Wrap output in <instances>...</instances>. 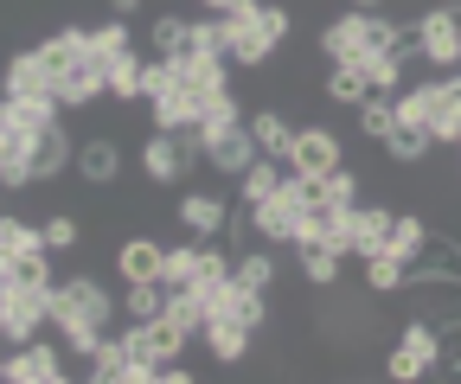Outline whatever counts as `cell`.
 <instances>
[{"mask_svg":"<svg viewBox=\"0 0 461 384\" xmlns=\"http://www.w3.org/2000/svg\"><path fill=\"white\" fill-rule=\"evenodd\" d=\"M321 51L333 65H353V58H372V51H417V32H403L397 20H384V13H339V20H327L321 26Z\"/></svg>","mask_w":461,"mask_h":384,"instance_id":"6da1fadb","label":"cell"},{"mask_svg":"<svg viewBox=\"0 0 461 384\" xmlns=\"http://www.w3.org/2000/svg\"><path fill=\"white\" fill-rule=\"evenodd\" d=\"M199 160L212 174H224V180H244L263 160V147H257L250 122H199Z\"/></svg>","mask_w":461,"mask_h":384,"instance_id":"7a4b0ae2","label":"cell"},{"mask_svg":"<svg viewBox=\"0 0 461 384\" xmlns=\"http://www.w3.org/2000/svg\"><path fill=\"white\" fill-rule=\"evenodd\" d=\"M45 320H51V289H32V282L0 276V340L26 346V340H39Z\"/></svg>","mask_w":461,"mask_h":384,"instance_id":"3957f363","label":"cell"},{"mask_svg":"<svg viewBox=\"0 0 461 384\" xmlns=\"http://www.w3.org/2000/svg\"><path fill=\"white\" fill-rule=\"evenodd\" d=\"M302 225H308V199L288 186V180H282L263 205H250V231H257L263 244H295V237H302Z\"/></svg>","mask_w":461,"mask_h":384,"instance_id":"277c9868","label":"cell"},{"mask_svg":"<svg viewBox=\"0 0 461 384\" xmlns=\"http://www.w3.org/2000/svg\"><path fill=\"white\" fill-rule=\"evenodd\" d=\"M58 320H115V301H109V289L103 282H90V276H71V282H58L51 289V326Z\"/></svg>","mask_w":461,"mask_h":384,"instance_id":"5b68a950","label":"cell"},{"mask_svg":"<svg viewBox=\"0 0 461 384\" xmlns=\"http://www.w3.org/2000/svg\"><path fill=\"white\" fill-rule=\"evenodd\" d=\"M0 378H7V384H65L71 371H65V353H58V346L26 340V346H14V353H7Z\"/></svg>","mask_w":461,"mask_h":384,"instance_id":"8992f818","label":"cell"},{"mask_svg":"<svg viewBox=\"0 0 461 384\" xmlns=\"http://www.w3.org/2000/svg\"><path fill=\"white\" fill-rule=\"evenodd\" d=\"M417 51L429 65H461V20L448 13V0H436V7L417 20Z\"/></svg>","mask_w":461,"mask_h":384,"instance_id":"52a82bcc","label":"cell"},{"mask_svg":"<svg viewBox=\"0 0 461 384\" xmlns=\"http://www.w3.org/2000/svg\"><path fill=\"white\" fill-rule=\"evenodd\" d=\"M346 167V147L333 129H295V147H288V174H333Z\"/></svg>","mask_w":461,"mask_h":384,"instance_id":"ba28073f","label":"cell"},{"mask_svg":"<svg viewBox=\"0 0 461 384\" xmlns=\"http://www.w3.org/2000/svg\"><path fill=\"white\" fill-rule=\"evenodd\" d=\"M224 51H230V65L263 71V65H269V51H276V39L263 32L257 13H250V20H224Z\"/></svg>","mask_w":461,"mask_h":384,"instance_id":"9c48e42d","label":"cell"},{"mask_svg":"<svg viewBox=\"0 0 461 384\" xmlns=\"http://www.w3.org/2000/svg\"><path fill=\"white\" fill-rule=\"evenodd\" d=\"M32 135L26 122H0V186H32Z\"/></svg>","mask_w":461,"mask_h":384,"instance_id":"30bf717a","label":"cell"},{"mask_svg":"<svg viewBox=\"0 0 461 384\" xmlns=\"http://www.w3.org/2000/svg\"><path fill=\"white\" fill-rule=\"evenodd\" d=\"M51 96H58V103H65V109H71V103L84 109V103H96V96H109V65H103V58H96V51H90V58H84V65H71L65 77H58V84H51Z\"/></svg>","mask_w":461,"mask_h":384,"instance_id":"8fae6325","label":"cell"},{"mask_svg":"<svg viewBox=\"0 0 461 384\" xmlns=\"http://www.w3.org/2000/svg\"><path fill=\"white\" fill-rule=\"evenodd\" d=\"M65 167H77V154H71V135L51 122V129H39V135H32V186L58 180Z\"/></svg>","mask_w":461,"mask_h":384,"instance_id":"7c38bea8","label":"cell"},{"mask_svg":"<svg viewBox=\"0 0 461 384\" xmlns=\"http://www.w3.org/2000/svg\"><path fill=\"white\" fill-rule=\"evenodd\" d=\"M160 269H167V244H154V237H129L115 250V276L122 282H160Z\"/></svg>","mask_w":461,"mask_h":384,"instance_id":"4fadbf2b","label":"cell"},{"mask_svg":"<svg viewBox=\"0 0 461 384\" xmlns=\"http://www.w3.org/2000/svg\"><path fill=\"white\" fill-rule=\"evenodd\" d=\"M295 263H302V276H308L314 289H333V282H339L346 250H339V244H327V237H295Z\"/></svg>","mask_w":461,"mask_h":384,"instance_id":"5bb4252c","label":"cell"},{"mask_svg":"<svg viewBox=\"0 0 461 384\" xmlns=\"http://www.w3.org/2000/svg\"><path fill=\"white\" fill-rule=\"evenodd\" d=\"M180 225H186L193 237H218V231L230 225V205H224L218 192H186V199H180Z\"/></svg>","mask_w":461,"mask_h":384,"instance_id":"9a60e30c","label":"cell"},{"mask_svg":"<svg viewBox=\"0 0 461 384\" xmlns=\"http://www.w3.org/2000/svg\"><path fill=\"white\" fill-rule=\"evenodd\" d=\"M429 147H436V135H429L417 116H397V122H391V135H384V154L397 160V167H417Z\"/></svg>","mask_w":461,"mask_h":384,"instance_id":"2e32d148","label":"cell"},{"mask_svg":"<svg viewBox=\"0 0 461 384\" xmlns=\"http://www.w3.org/2000/svg\"><path fill=\"white\" fill-rule=\"evenodd\" d=\"M115 174H122V147H115L109 135H96V141L77 147V180L84 186H109Z\"/></svg>","mask_w":461,"mask_h":384,"instance_id":"e0dca14e","label":"cell"},{"mask_svg":"<svg viewBox=\"0 0 461 384\" xmlns=\"http://www.w3.org/2000/svg\"><path fill=\"white\" fill-rule=\"evenodd\" d=\"M148 326V346H154V359L167 365V359H186V340L199 334L193 320H180V314H154V320H141Z\"/></svg>","mask_w":461,"mask_h":384,"instance_id":"ac0fdd59","label":"cell"},{"mask_svg":"<svg viewBox=\"0 0 461 384\" xmlns=\"http://www.w3.org/2000/svg\"><path fill=\"white\" fill-rule=\"evenodd\" d=\"M391 225H397V211L384 205H353V256H372L391 244Z\"/></svg>","mask_w":461,"mask_h":384,"instance_id":"d6986e66","label":"cell"},{"mask_svg":"<svg viewBox=\"0 0 461 384\" xmlns=\"http://www.w3.org/2000/svg\"><path fill=\"white\" fill-rule=\"evenodd\" d=\"M250 135H257V147H263L269 160H288V147H295V122H288L282 109H257V116H250Z\"/></svg>","mask_w":461,"mask_h":384,"instance_id":"ffe728a7","label":"cell"},{"mask_svg":"<svg viewBox=\"0 0 461 384\" xmlns=\"http://www.w3.org/2000/svg\"><path fill=\"white\" fill-rule=\"evenodd\" d=\"M58 109H65V103H58L51 90H39V96H7V103H0V122H26V129H51V122H58Z\"/></svg>","mask_w":461,"mask_h":384,"instance_id":"44dd1931","label":"cell"},{"mask_svg":"<svg viewBox=\"0 0 461 384\" xmlns=\"http://www.w3.org/2000/svg\"><path fill=\"white\" fill-rule=\"evenodd\" d=\"M205 346H212V359H218V365H238V359L250 353V326L224 314V320H212V326H205Z\"/></svg>","mask_w":461,"mask_h":384,"instance_id":"7402d4cb","label":"cell"},{"mask_svg":"<svg viewBox=\"0 0 461 384\" xmlns=\"http://www.w3.org/2000/svg\"><path fill=\"white\" fill-rule=\"evenodd\" d=\"M90 384H135V365H129V346L122 340H103L96 353H90V371H84Z\"/></svg>","mask_w":461,"mask_h":384,"instance_id":"603a6c76","label":"cell"},{"mask_svg":"<svg viewBox=\"0 0 461 384\" xmlns=\"http://www.w3.org/2000/svg\"><path fill=\"white\" fill-rule=\"evenodd\" d=\"M366 289H372V295H397V289H411V263L391 256V250H372V256H366Z\"/></svg>","mask_w":461,"mask_h":384,"instance_id":"cb8c5ba5","label":"cell"},{"mask_svg":"<svg viewBox=\"0 0 461 384\" xmlns=\"http://www.w3.org/2000/svg\"><path fill=\"white\" fill-rule=\"evenodd\" d=\"M327 96H333V103H346V109H359V103L372 96L366 58H353V65H333V71H327Z\"/></svg>","mask_w":461,"mask_h":384,"instance_id":"d4e9b609","label":"cell"},{"mask_svg":"<svg viewBox=\"0 0 461 384\" xmlns=\"http://www.w3.org/2000/svg\"><path fill=\"white\" fill-rule=\"evenodd\" d=\"M282 180H288V160H269V154H263L257 167H250V174L238 180V199H244V211H250V205H263V199H269V192H276Z\"/></svg>","mask_w":461,"mask_h":384,"instance_id":"484cf974","label":"cell"},{"mask_svg":"<svg viewBox=\"0 0 461 384\" xmlns=\"http://www.w3.org/2000/svg\"><path fill=\"white\" fill-rule=\"evenodd\" d=\"M193 39H199V20H180V13H160L154 20V51H160V58H186Z\"/></svg>","mask_w":461,"mask_h":384,"instance_id":"4316f807","label":"cell"},{"mask_svg":"<svg viewBox=\"0 0 461 384\" xmlns=\"http://www.w3.org/2000/svg\"><path fill=\"white\" fill-rule=\"evenodd\" d=\"M39 250H51V244H45V225L0 218V263H7V256H39Z\"/></svg>","mask_w":461,"mask_h":384,"instance_id":"83f0119b","label":"cell"},{"mask_svg":"<svg viewBox=\"0 0 461 384\" xmlns=\"http://www.w3.org/2000/svg\"><path fill=\"white\" fill-rule=\"evenodd\" d=\"M391 256H403V263H417L423 250H429V231H423V218H411V211H397V225H391V244H384Z\"/></svg>","mask_w":461,"mask_h":384,"instance_id":"f1b7e54d","label":"cell"},{"mask_svg":"<svg viewBox=\"0 0 461 384\" xmlns=\"http://www.w3.org/2000/svg\"><path fill=\"white\" fill-rule=\"evenodd\" d=\"M39 90H51V77H45V65H39V51H20V58L7 65V96H39Z\"/></svg>","mask_w":461,"mask_h":384,"instance_id":"f546056e","label":"cell"},{"mask_svg":"<svg viewBox=\"0 0 461 384\" xmlns=\"http://www.w3.org/2000/svg\"><path fill=\"white\" fill-rule=\"evenodd\" d=\"M129 295H122V308H129V320H154V314H167V282H122Z\"/></svg>","mask_w":461,"mask_h":384,"instance_id":"4dcf8cb0","label":"cell"},{"mask_svg":"<svg viewBox=\"0 0 461 384\" xmlns=\"http://www.w3.org/2000/svg\"><path fill=\"white\" fill-rule=\"evenodd\" d=\"M391 122H397V103H391L384 90H372V96L359 103V135H366V141H384Z\"/></svg>","mask_w":461,"mask_h":384,"instance_id":"1f68e13d","label":"cell"},{"mask_svg":"<svg viewBox=\"0 0 461 384\" xmlns=\"http://www.w3.org/2000/svg\"><path fill=\"white\" fill-rule=\"evenodd\" d=\"M230 320H244L250 326V334H257V326L269 320V295L263 289H244V282H230V308H224Z\"/></svg>","mask_w":461,"mask_h":384,"instance_id":"d6a6232c","label":"cell"},{"mask_svg":"<svg viewBox=\"0 0 461 384\" xmlns=\"http://www.w3.org/2000/svg\"><path fill=\"white\" fill-rule=\"evenodd\" d=\"M90 51H96L103 65H109V58H129V51H135L129 20H109V26H96V32H90Z\"/></svg>","mask_w":461,"mask_h":384,"instance_id":"836d02e7","label":"cell"},{"mask_svg":"<svg viewBox=\"0 0 461 384\" xmlns=\"http://www.w3.org/2000/svg\"><path fill=\"white\" fill-rule=\"evenodd\" d=\"M0 276L32 282V289H58V282H51V250H39V256H7V263H0Z\"/></svg>","mask_w":461,"mask_h":384,"instance_id":"e575fe53","label":"cell"},{"mask_svg":"<svg viewBox=\"0 0 461 384\" xmlns=\"http://www.w3.org/2000/svg\"><path fill=\"white\" fill-rule=\"evenodd\" d=\"M109 96H115V103H135V96H141V51L109 58Z\"/></svg>","mask_w":461,"mask_h":384,"instance_id":"d590c367","label":"cell"},{"mask_svg":"<svg viewBox=\"0 0 461 384\" xmlns=\"http://www.w3.org/2000/svg\"><path fill=\"white\" fill-rule=\"evenodd\" d=\"M160 282H167V289L199 282V244H173V250H167V269H160Z\"/></svg>","mask_w":461,"mask_h":384,"instance_id":"8d00e7d4","label":"cell"},{"mask_svg":"<svg viewBox=\"0 0 461 384\" xmlns=\"http://www.w3.org/2000/svg\"><path fill=\"white\" fill-rule=\"evenodd\" d=\"M238 282H244V289H263V295L276 289V263H269V250H244V256H238Z\"/></svg>","mask_w":461,"mask_h":384,"instance_id":"74e56055","label":"cell"},{"mask_svg":"<svg viewBox=\"0 0 461 384\" xmlns=\"http://www.w3.org/2000/svg\"><path fill=\"white\" fill-rule=\"evenodd\" d=\"M423 371H436V365H429L423 353H411V346H403V340L391 346V359H384V378H397V384H417Z\"/></svg>","mask_w":461,"mask_h":384,"instance_id":"f35d334b","label":"cell"},{"mask_svg":"<svg viewBox=\"0 0 461 384\" xmlns=\"http://www.w3.org/2000/svg\"><path fill=\"white\" fill-rule=\"evenodd\" d=\"M403 346L423 353L429 365H442V326H429V320H403Z\"/></svg>","mask_w":461,"mask_h":384,"instance_id":"ab89813d","label":"cell"},{"mask_svg":"<svg viewBox=\"0 0 461 384\" xmlns=\"http://www.w3.org/2000/svg\"><path fill=\"white\" fill-rule=\"evenodd\" d=\"M366 77H372V90H397L403 84V58H397V51H372V58H366Z\"/></svg>","mask_w":461,"mask_h":384,"instance_id":"60d3db41","label":"cell"},{"mask_svg":"<svg viewBox=\"0 0 461 384\" xmlns=\"http://www.w3.org/2000/svg\"><path fill=\"white\" fill-rule=\"evenodd\" d=\"M173 84H180V71H173V58H160V51H154V58L141 65V96L154 103V96H167Z\"/></svg>","mask_w":461,"mask_h":384,"instance_id":"b9f144b4","label":"cell"},{"mask_svg":"<svg viewBox=\"0 0 461 384\" xmlns=\"http://www.w3.org/2000/svg\"><path fill=\"white\" fill-rule=\"evenodd\" d=\"M45 244H51V250H77V218H71V211H51V218H45Z\"/></svg>","mask_w":461,"mask_h":384,"instance_id":"7bdbcfd3","label":"cell"},{"mask_svg":"<svg viewBox=\"0 0 461 384\" xmlns=\"http://www.w3.org/2000/svg\"><path fill=\"white\" fill-rule=\"evenodd\" d=\"M327 205H359V180H353V167H333V174H327Z\"/></svg>","mask_w":461,"mask_h":384,"instance_id":"ee69618b","label":"cell"},{"mask_svg":"<svg viewBox=\"0 0 461 384\" xmlns=\"http://www.w3.org/2000/svg\"><path fill=\"white\" fill-rule=\"evenodd\" d=\"M257 20H263V32L282 45L288 32H295V20H288V7H276V0H263V7H257Z\"/></svg>","mask_w":461,"mask_h":384,"instance_id":"f6af8a7d","label":"cell"},{"mask_svg":"<svg viewBox=\"0 0 461 384\" xmlns=\"http://www.w3.org/2000/svg\"><path fill=\"white\" fill-rule=\"evenodd\" d=\"M199 7H205L212 20H250V13L263 7V0H199Z\"/></svg>","mask_w":461,"mask_h":384,"instance_id":"bcb514c9","label":"cell"},{"mask_svg":"<svg viewBox=\"0 0 461 384\" xmlns=\"http://www.w3.org/2000/svg\"><path fill=\"white\" fill-rule=\"evenodd\" d=\"M109 13H115V20H129V13H141V0H109Z\"/></svg>","mask_w":461,"mask_h":384,"instance_id":"7dc6e473","label":"cell"},{"mask_svg":"<svg viewBox=\"0 0 461 384\" xmlns=\"http://www.w3.org/2000/svg\"><path fill=\"white\" fill-rule=\"evenodd\" d=\"M353 7H359V13H378V7H384V0H353Z\"/></svg>","mask_w":461,"mask_h":384,"instance_id":"c3c4849f","label":"cell"}]
</instances>
